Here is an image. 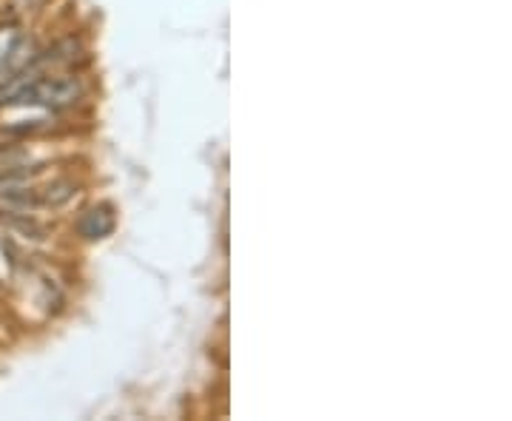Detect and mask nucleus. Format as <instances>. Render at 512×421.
<instances>
[{"label": "nucleus", "instance_id": "obj_1", "mask_svg": "<svg viewBox=\"0 0 512 421\" xmlns=\"http://www.w3.org/2000/svg\"><path fill=\"white\" fill-rule=\"evenodd\" d=\"M83 97V83L72 74H20L0 89V106H43V109H69Z\"/></svg>", "mask_w": 512, "mask_h": 421}, {"label": "nucleus", "instance_id": "obj_2", "mask_svg": "<svg viewBox=\"0 0 512 421\" xmlns=\"http://www.w3.org/2000/svg\"><path fill=\"white\" fill-rule=\"evenodd\" d=\"M77 228H80V234L86 239H100L114 228V217H111V211L106 205H97V208L83 214V220H80Z\"/></svg>", "mask_w": 512, "mask_h": 421}]
</instances>
